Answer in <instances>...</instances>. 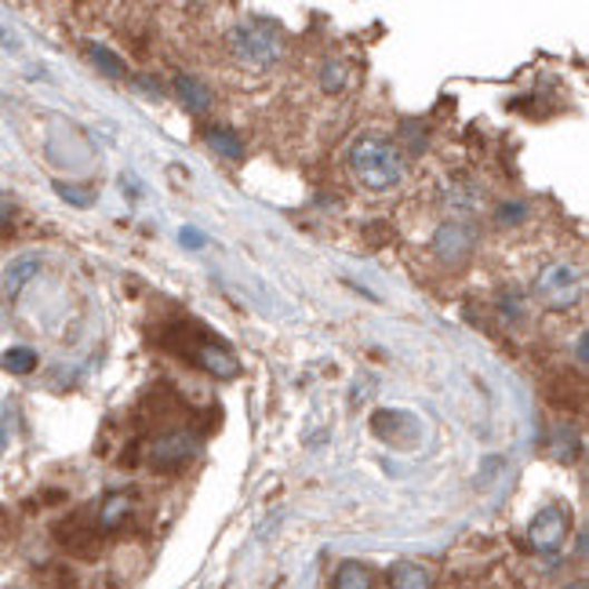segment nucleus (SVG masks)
Returning a JSON list of instances; mask_svg holds the SVG:
<instances>
[{
	"instance_id": "obj_1",
	"label": "nucleus",
	"mask_w": 589,
	"mask_h": 589,
	"mask_svg": "<svg viewBox=\"0 0 589 589\" xmlns=\"http://www.w3.org/2000/svg\"><path fill=\"white\" fill-rule=\"evenodd\" d=\"M350 171L364 189L372 194H386L404 179V160L396 154V146L379 135H364L350 149Z\"/></svg>"
},
{
	"instance_id": "obj_2",
	"label": "nucleus",
	"mask_w": 589,
	"mask_h": 589,
	"mask_svg": "<svg viewBox=\"0 0 589 589\" xmlns=\"http://www.w3.org/2000/svg\"><path fill=\"white\" fill-rule=\"evenodd\" d=\"M233 51L252 66H273L284 55V30L266 16H255L233 30Z\"/></svg>"
},
{
	"instance_id": "obj_3",
	"label": "nucleus",
	"mask_w": 589,
	"mask_h": 589,
	"mask_svg": "<svg viewBox=\"0 0 589 589\" xmlns=\"http://www.w3.org/2000/svg\"><path fill=\"white\" fill-rule=\"evenodd\" d=\"M582 292H586L582 269L571 266V263L546 266L539 273V281H536V295H539V303L546 310H571L582 298Z\"/></svg>"
},
{
	"instance_id": "obj_4",
	"label": "nucleus",
	"mask_w": 589,
	"mask_h": 589,
	"mask_svg": "<svg viewBox=\"0 0 589 589\" xmlns=\"http://www.w3.org/2000/svg\"><path fill=\"white\" fill-rule=\"evenodd\" d=\"M568 531H571V517L565 505H542L528 524V542L536 553H557L568 542Z\"/></svg>"
},
{
	"instance_id": "obj_5",
	"label": "nucleus",
	"mask_w": 589,
	"mask_h": 589,
	"mask_svg": "<svg viewBox=\"0 0 589 589\" xmlns=\"http://www.w3.org/2000/svg\"><path fill=\"white\" fill-rule=\"evenodd\" d=\"M55 542H59L66 553H73L80 560H95L102 550V531H99V524H91L88 517L70 513L55 524Z\"/></svg>"
},
{
	"instance_id": "obj_6",
	"label": "nucleus",
	"mask_w": 589,
	"mask_h": 589,
	"mask_svg": "<svg viewBox=\"0 0 589 589\" xmlns=\"http://www.w3.org/2000/svg\"><path fill=\"white\" fill-rule=\"evenodd\" d=\"M194 455H197V441H194V433H186V430H168L149 444V465H154L157 473L183 470V465L194 462Z\"/></svg>"
},
{
	"instance_id": "obj_7",
	"label": "nucleus",
	"mask_w": 589,
	"mask_h": 589,
	"mask_svg": "<svg viewBox=\"0 0 589 589\" xmlns=\"http://www.w3.org/2000/svg\"><path fill=\"white\" fill-rule=\"evenodd\" d=\"M473 248H477V229L470 223H444L433 237V252L451 266L465 263Z\"/></svg>"
},
{
	"instance_id": "obj_8",
	"label": "nucleus",
	"mask_w": 589,
	"mask_h": 589,
	"mask_svg": "<svg viewBox=\"0 0 589 589\" xmlns=\"http://www.w3.org/2000/svg\"><path fill=\"white\" fill-rule=\"evenodd\" d=\"M175 95H179V102L186 109H194V114H208V109H212V88L204 85L200 77H194V73L175 77Z\"/></svg>"
},
{
	"instance_id": "obj_9",
	"label": "nucleus",
	"mask_w": 589,
	"mask_h": 589,
	"mask_svg": "<svg viewBox=\"0 0 589 589\" xmlns=\"http://www.w3.org/2000/svg\"><path fill=\"white\" fill-rule=\"evenodd\" d=\"M128 517H131V495L128 491H109L99 505V520L95 524H99V531H120Z\"/></svg>"
},
{
	"instance_id": "obj_10",
	"label": "nucleus",
	"mask_w": 589,
	"mask_h": 589,
	"mask_svg": "<svg viewBox=\"0 0 589 589\" xmlns=\"http://www.w3.org/2000/svg\"><path fill=\"white\" fill-rule=\"evenodd\" d=\"M390 586L393 589H433V575L430 568L415 565V560H401V565L390 568Z\"/></svg>"
},
{
	"instance_id": "obj_11",
	"label": "nucleus",
	"mask_w": 589,
	"mask_h": 589,
	"mask_svg": "<svg viewBox=\"0 0 589 589\" xmlns=\"http://www.w3.org/2000/svg\"><path fill=\"white\" fill-rule=\"evenodd\" d=\"M85 51H88V62H91L99 73H106L109 80H125V77H128V62L120 59L117 51H109L106 45H95V40H88Z\"/></svg>"
},
{
	"instance_id": "obj_12",
	"label": "nucleus",
	"mask_w": 589,
	"mask_h": 589,
	"mask_svg": "<svg viewBox=\"0 0 589 589\" xmlns=\"http://www.w3.org/2000/svg\"><path fill=\"white\" fill-rule=\"evenodd\" d=\"M332 589H375V575L361 560H342Z\"/></svg>"
},
{
	"instance_id": "obj_13",
	"label": "nucleus",
	"mask_w": 589,
	"mask_h": 589,
	"mask_svg": "<svg viewBox=\"0 0 589 589\" xmlns=\"http://www.w3.org/2000/svg\"><path fill=\"white\" fill-rule=\"evenodd\" d=\"M37 273H40V258L37 255H26V258H19V263H11L8 273H4V298H16L22 287L37 277Z\"/></svg>"
},
{
	"instance_id": "obj_14",
	"label": "nucleus",
	"mask_w": 589,
	"mask_h": 589,
	"mask_svg": "<svg viewBox=\"0 0 589 589\" xmlns=\"http://www.w3.org/2000/svg\"><path fill=\"white\" fill-rule=\"evenodd\" d=\"M208 146L215 149L218 157H226V160H233V164H240L244 160V143H240V135H233L229 128H208Z\"/></svg>"
},
{
	"instance_id": "obj_15",
	"label": "nucleus",
	"mask_w": 589,
	"mask_h": 589,
	"mask_svg": "<svg viewBox=\"0 0 589 589\" xmlns=\"http://www.w3.org/2000/svg\"><path fill=\"white\" fill-rule=\"evenodd\" d=\"M0 367L11 372V375H30L37 367V353L30 346H11L4 357H0Z\"/></svg>"
},
{
	"instance_id": "obj_16",
	"label": "nucleus",
	"mask_w": 589,
	"mask_h": 589,
	"mask_svg": "<svg viewBox=\"0 0 589 589\" xmlns=\"http://www.w3.org/2000/svg\"><path fill=\"white\" fill-rule=\"evenodd\" d=\"M346 77H350L346 66H342V62H327L324 70H321V88L327 95H338L342 88H346Z\"/></svg>"
},
{
	"instance_id": "obj_17",
	"label": "nucleus",
	"mask_w": 589,
	"mask_h": 589,
	"mask_svg": "<svg viewBox=\"0 0 589 589\" xmlns=\"http://www.w3.org/2000/svg\"><path fill=\"white\" fill-rule=\"evenodd\" d=\"M40 582H45V589H77V575L70 568L51 565V568H45V575H40Z\"/></svg>"
},
{
	"instance_id": "obj_18",
	"label": "nucleus",
	"mask_w": 589,
	"mask_h": 589,
	"mask_svg": "<svg viewBox=\"0 0 589 589\" xmlns=\"http://www.w3.org/2000/svg\"><path fill=\"white\" fill-rule=\"evenodd\" d=\"M179 240L186 244V248H204V244H208V237H204V233L200 229H179Z\"/></svg>"
},
{
	"instance_id": "obj_19",
	"label": "nucleus",
	"mask_w": 589,
	"mask_h": 589,
	"mask_svg": "<svg viewBox=\"0 0 589 589\" xmlns=\"http://www.w3.org/2000/svg\"><path fill=\"white\" fill-rule=\"evenodd\" d=\"M11 215H16V200H11L8 194H0V223H8Z\"/></svg>"
},
{
	"instance_id": "obj_20",
	"label": "nucleus",
	"mask_w": 589,
	"mask_h": 589,
	"mask_svg": "<svg viewBox=\"0 0 589 589\" xmlns=\"http://www.w3.org/2000/svg\"><path fill=\"white\" fill-rule=\"evenodd\" d=\"M520 215H524V208H520V204H517V208H502V212H499L502 223H505V218H520Z\"/></svg>"
},
{
	"instance_id": "obj_21",
	"label": "nucleus",
	"mask_w": 589,
	"mask_h": 589,
	"mask_svg": "<svg viewBox=\"0 0 589 589\" xmlns=\"http://www.w3.org/2000/svg\"><path fill=\"white\" fill-rule=\"evenodd\" d=\"M4 448H8V433L0 430V455H4Z\"/></svg>"
}]
</instances>
